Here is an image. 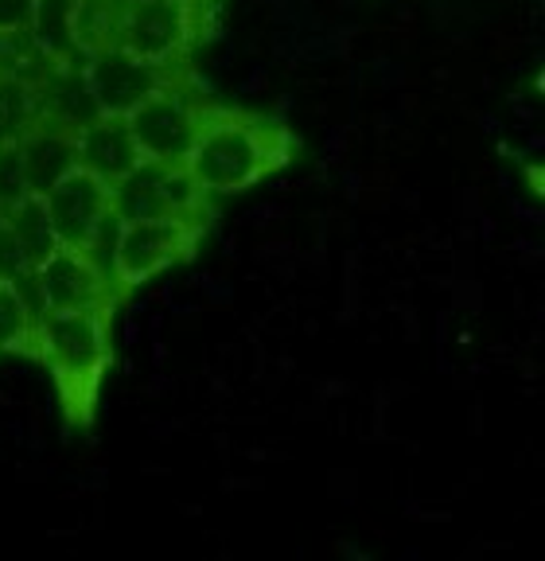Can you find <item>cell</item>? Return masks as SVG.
<instances>
[{
    "label": "cell",
    "instance_id": "6da1fadb",
    "mask_svg": "<svg viewBox=\"0 0 545 561\" xmlns=\"http://www.w3.org/2000/svg\"><path fill=\"white\" fill-rule=\"evenodd\" d=\"M297 149V133L281 117L207 102L184 164L207 195H237L281 172Z\"/></svg>",
    "mask_w": 545,
    "mask_h": 561
},
{
    "label": "cell",
    "instance_id": "7a4b0ae2",
    "mask_svg": "<svg viewBox=\"0 0 545 561\" xmlns=\"http://www.w3.org/2000/svg\"><path fill=\"white\" fill-rule=\"evenodd\" d=\"M36 359H44L51 370L67 421L74 430H90L102 382L114 367V305L44 312L36 335Z\"/></svg>",
    "mask_w": 545,
    "mask_h": 561
},
{
    "label": "cell",
    "instance_id": "3957f363",
    "mask_svg": "<svg viewBox=\"0 0 545 561\" xmlns=\"http://www.w3.org/2000/svg\"><path fill=\"white\" fill-rule=\"evenodd\" d=\"M202 105H207V98L195 90L187 70H179L167 82H160L152 94H144L125 114L141 160H149V164H184L195 145V133H199Z\"/></svg>",
    "mask_w": 545,
    "mask_h": 561
},
{
    "label": "cell",
    "instance_id": "277c9868",
    "mask_svg": "<svg viewBox=\"0 0 545 561\" xmlns=\"http://www.w3.org/2000/svg\"><path fill=\"white\" fill-rule=\"evenodd\" d=\"M202 230H207V219H121L114 245V273H109L117 300L141 289L156 273L187 262Z\"/></svg>",
    "mask_w": 545,
    "mask_h": 561
},
{
    "label": "cell",
    "instance_id": "5b68a950",
    "mask_svg": "<svg viewBox=\"0 0 545 561\" xmlns=\"http://www.w3.org/2000/svg\"><path fill=\"white\" fill-rule=\"evenodd\" d=\"M195 39H199L195 0H132L121 9L117 47L137 62L179 70L187 67Z\"/></svg>",
    "mask_w": 545,
    "mask_h": 561
},
{
    "label": "cell",
    "instance_id": "8992f818",
    "mask_svg": "<svg viewBox=\"0 0 545 561\" xmlns=\"http://www.w3.org/2000/svg\"><path fill=\"white\" fill-rule=\"evenodd\" d=\"M211 195L195 184L187 164H141L114 187V210L121 219H207Z\"/></svg>",
    "mask_w": 545,
    "mask_h": 561
},
{
    "label": "cell",
    "instance_id": "52a82bcc",
    "mask_svg": "<svg viewBox=\"0 0 545 561\" xmlns=\"http://www.w3.org/2000/svg\"><path fill=\"white\" fill-rule=\"evenodd\" d=\"M39 312H74V308L117 305L114 280L97 270V262L86 250L59 245L44 265L32 270Z\"/></svg>",
    "mask_w": 545,
    "mask_h": 561
},
{
    "label": "cell",
    "instance_id": "ba28073f",
    "mask_svg": "<svg viewBox=\"0 0 545 561\" xmlns=\"http://www.w3.org/2000/svg\"><path fill=\"white\" fill-rule=\"evenodd\" d=\"M179 70L149 67V62H137L132 55H125L121 47H109V51L86 55L82 87H86L90 102H94V114H121L125 117L144 94H152L160 82H167L172 75H179Z\"/></svg>",
    "mask_w": 545,
    "mask_h": 561
},
{
    "label": "cell",
    "instance_id": "9c48e42d",
    "mask_svg": "<svg viewBox=\"0 0 545 561\" xmlns=\"http://www.w3.org/2000/svg\"><path fill=\"white\" fill-rule=\"evenodd\" d=\"M47 219L59 238V245H71V250H86L90 234L102 222L109 207H114V187L106 180H97L86 168H71L59 184L44 195Z\"/></svg>",
    "mask_w": 545,
    "mask_h": 561
},
{
    "label": "cell",
    "instance_id": "30bf717a",
    "mask_svg": "<svg viewBox=\"0 0 545 561\" xmlns=\"http://www.w3.org/2000/svg\"><path fill=\"white\" fill-rule=\"evenodd\" d=\"M74 133H79V125L55 122V117L44 114L12 145L24 192L47 195L71 168H79V140H74Z\"/></svg>",
    "mask_w": 545,
    "mask_h": 561
},
{
    "label": "cell",
    "instance_id": "8fae6325",
    "mask_svg": "<svg viewBox=\"0 0 545 561\" xmlns=\"http://www.w3.org/2000/svg\"><path fill=\"white\" fill-rule=\"evenodd\" d=\"M79 140V168L94 172L97 180H106L109 187H117L132 168L141 164L137 140L129 133V122L121 114H94L79 125L74 133Z\"/></svg>",
    "mask_w": 545,
    "mask_h": 561
},
{
    "label": "cell",
    "instance_id": "7c38bea8",
    "mask_svg": "<svg viewBox=\"0 0 545 561\" xmlns=\"http://www.w3.org/2000/svg\"><path fill=\"white\" fill-rule=\"evenodd\" d=\"M4 230L12 234V242H16V250L27 262V270L44 265L47 257L59 250V238H55L51 219H47L44 195L20 192L16 199L4 207Z\"/></svg>",
    "mask_w": 545,
    "mask_h": 561
},
{
    "label": "cell",
    "instance_id": "4fadbf2b",
    "mask_svg": "<svg viewBox=\"0 0 545 561\" xmlns=\"http://www.w3.org/2000/svg\"><path fill=\"white\" fill-rule=\"evenodd\" d=\"M39 305H32L24 285L12 277H0V351H16L36 359L39 335Z\"/></svg>",
    "mask_w": 545,
    "mask_h": 561
},
{
    "label": "cell",
    "instance_id": "5bb4252c",
    "mask_svg": "<svg viewBox=\"0 0 545 561\" xmlns=\"http://www.w3.org/2000/svg\"><path fill=\"white\" fill-rule=\"evenodd\" d=\"M39 117H44V102L36 87L16 70H0V149H12Z\"/></svg>",
    "mask_w": 545,
    "mask_h": 561
},
{
    "label": "cell",
    "instance_id": "9a60e30c",
    "mask_svg": "<svg viewBox=\"0 0 545 561\" xmlns=\"http://www.w3.org/2000/svg\"><path fill=\"white\" fill-rule=\"evenodd\" d=\"M121 0H74L71 12V35H74V51L86 59V55L109 51L117 47V24H121Z\"/></svg>",
    "mask_w": 545,
    "mask_h": 561
},
{
    "label": "cell",
    "instance_id": "2e32d148",
    "mask_svg": "<svg viewBox=\"0 0 545 561\" xmlns=\"http://www.w3.org/2000/svg\"><path fill=\"white\" fill-rule=\"evenodd\" d=\"M71 12L74 0H36V20H32V35L39 51L47 55V62H67L74 51V35H71Z\"/></svg>",
    "mask_w": 545,
    "mask_h": 561
},
{
    "label": "cell",
    "instance_id": "e0dca14e",
    "mask_svg": "<svg viewBox=\"0 0 545 561\" xmlns=\"http://www.w3.org/2000/svg\"><path fill=\"white\" fill-rule=\"evenodd\" d=\"M32 20H36V0H0V44L32 35Z\"/></svg>",
    "mask_w": 545,
    "mask_h": 561
},
{
    "label": "cell",
    "instance_id": "ac0fdd59",
    "mask_svg": "<svg viewBox=\"0 0 545 561\" xmlns=\"http://www.w3.org/2000/svg\"><path fill=\"white\" fill-rule=\"evenodd\" d=\"M121 4H132V0H121Z\"/></svg>",
    "mask_w": 545,
    "mask_h": 561
}]
</instances>
